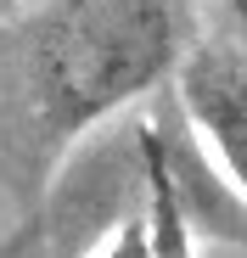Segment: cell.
<instances>
[{
  "instance_id": "1",
  "label": "cell",
  "mask_w": 247,
  "mask_h": 258,
  "mask_svg": "<svg viewBox=\"0 0 247 258\" xmlns=\"http://www.w3.org/2000/svg\"><path fill=\"white\" fill-rule=\"evenodd\" d=\"M180 0H62L34 23V96L51 141L141 96L180 51Z\"/></svg>"
},
{
  "instance_id": "2",
  "label": "cell",
  "mask_w": 247,
  "mask_h": 258,
  "mask_svg": "<svg viewBox=\"0 0 247 258\" xmlns=\"http://www.w3.org/2000/svg\"><path fill=\"white\" fill-rule=\"evenodd\" d=\"M180 101L197 118V129L219 146L230 180L247 191V56L197 51L180 68Z\"/></svg>"
},
{
  "instance_id": "3",
  "label": "cell",
  "mask_w": 247,
  "mask_h": 258,
  "mask_svg": "<svg viewBox=\"0 0 247 258\" xmlns=\"http://www.w3.org/2000/svg\"><path fill=\"white\" fill-rule=\"evenodd\" d=\"M141 163H146V230H152V252L157 258H191L186 241V202H180V174H174V157L163 146L157 129H141Z\"/></svg>"
},
{
  "instance_id": "4",
  "label": "cell",
  "mask_w": 247,
  "mask_h": 258,
  "mask_svg": "<svg viewBox=\"0 0 247 258\" xmlns=\"http://www.w3.org/2000/svg\"><path fill=\"white\" fill-rule=\"evenodd\" d=\"M107 258H157V252H152V230H146V219H124L118 236H112V247H107Z\"/></svg>"
},
{
  "instance_id": "5",
  "label": "cell",
  "mask_w": 247,
  "mask_h": 258,
  "mask_svg": "<svg viewBox=\"0 0 247 258\" xmlns=\"http://www.w3.org/2000/svg\"><path fill=\"white\" fill-rule=\"evenodd\" d=\"M12 6H17V0H0V12H12Z\"/></svg>"
}]
</instances>
